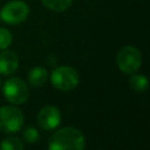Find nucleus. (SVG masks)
I'll use <instances>...</instances> for the list:
<instances>
[{"mask_svg": "<svg viewBox=\"0 0 150 150\" xmlns=\"http://www.w3.org/2000/svg\"><path fill=\"white\" fill-rule=\"evenodd\" d=\"M86 146L83 132L73 127H66L56 130L48 141L50 150H82Z\"/></svg>", "mask_w": 150, "mask_h": 150, "instance_id": "1", "label": "nucleus"}, {"mask_svg": "<svg viewBox=\"0 0 150 150\" xmlns=\"http://www.w3.org/2000/svg\"><path fill=\"white\" fill-rule=\"evenodd\" d=\"M142 53L141 50L131 45L124 46L120 49L116 56V62L117 67L124 74H132L136 73L141 66H142Z\"/></svg>", "mask_w": 150, "mask_h": 150, "instance_id": "2", "label": "nucleus"}, {"mask_svg": "<svg viewBox=\"0 0 150 150\" xmlns=\"http://www.w3.org/2000/svg\"><path fill=\"white\" fill-rule=\"evenodd\" d=\"M50 82L53 87L62 91H69L79 86L80 76L77 70L69 66H60L53 69L50 74Z\"/></svg>", "mask_w": 150, "mask_h": 150, "instance_id": "3", "label": "nucleus"}, {"mask_svg": "<svg viewBox=\"0 0 150 150\" xmlns=\"http://www.w3.org/2000/svg\"><path fill=\"white\" fill-rule=\"evenodd\" d=\"M1 86H2V93L5 98L14 105L23 104L29 97L28 86L20 77H16V76L9 77Z\"/></svg>", "mask_w": 150, "mask_h": 150, "instance_id": "4", "label": "nucleus"}, {"mask_svg": "<svg viewBox=\"0 0 150 150\" xmlns=\"http://www.w3.org/2000/svg\"><path fill=\"white\" fill-rule=\"evenodd\" d=\"M25 122L22 111L13 105L0 107V131L5 134L18 132Z\"/></svg>", "mask_w": 150, "mask_h": 150, "instance_id": "5", "label": "nucleus"}, {"mask_svg": "<svg viewBox=\"0 0 150 150\" xmlns=\"http://www.w3.org/2000/svg\"><path fill=\"white\" fill-rule=\"evenodd\" d=\"M29 14V7L25 1L12 0L7 2L0 12L1 20L8 25H18L23 22Z\"/></svg>", "mask_w": 150, "mask_h": 150, "instance_id": "6", "label": "nucleus"}, {"mask_svg": "<svg viewBox=\"0 0 150 150\" xmlns=\"http://www.w3.org/2000/svg\"><path fill=\"white\" fill-rule=\"evenodd\" d=\"M38 123L46 131L55 130L61 123V111L54 105H45L38 114Z\"/></svg>", "mask_w": 150, "mask_h": 150, "instance_id": "7", "label": "nucleus"}, {"mask_svg": "<svg viewBox=\"0 0 150 150\" xmlns=\"http://www.w3.org/2000/svg\"><path fill=\"white\" fill-rule=\"evenodd\" d=\"M19 68V56L15 52L2 49L0 53V74L8 76L14 74Z\"/></svg>", "mask_w": 150, "mask_h": 150, "instance_id": "8", "label": "nucleus"}, {"mask_svg": "<svg viewBox=\"0 0 150 150\" xmlns=\"http://www.w3.org/2000/svg\"><path fill=\"white\" fill-rule=\"evenodd\" d=\"M28 79V83L34 87V88H40L42 87L47 80H48V71L45 67L42 66H36L34 68H32L27 75Z\"/></svg>", "mask_w": 150, "mask_h": 150, "instance_id": "9", "label": "nucleus"}, {"mask_svg": "<svg viewBox=\"0 0 150 150\" xmlns=\"http://www.w3.org/2000/svg\"><path fill=\"white\" fill-rule=\"evenodd\" d=\"M131 76L129 77V86L132 90L137 91V93H142L148 88L149 81L148 79L143 75V74H130Z\"/></svg>", "mask_w": 150, "mask_h": 150, "instance_id": "10", "label": "nucleus"}, {"mask_svg": "<svg viewBox=\"0 0 150 150\" xmlns=\"http://www.w3.org/2000/svg\"><path fill=\"white\" fill-rule=\"evenodd\" d=\"M43 6L52 12H63L68 9L73 0H41Z\"/></svg>", "mask_w": 150, "mask_h": 150, "instance_id": "11", "label": "nucleus"}, {"mask_svg": "<svg viewBox=\"0 0 150 150\" xmlns=\"http://www.w3.org/2000/svg\"><path fill=\"white\" fill-rule=\"evenodd\" d=\"M23 148H25L23 143L18 137H14V136L6 137L0 143L1 150H23Z\"/></svg>", "mask_w": 150, "mask_h": 150, "instance_id": "12", "label": "nucleus"}, {"mask_svg": "<svg viewBox=\"0 0 150 150\" xmlns=\"http://www.w3.org/2000/svg\"><path fill=\"white\" fill-rule=\"evenodd\" d=\"M22 137H23V139L27 143L34 144V143L39 142V139H40V132L34 127H27L23 130V132H22Z\"/></svg>", "mask_w": 150, "mask_h": 150, "instance_id": "13", "label": "nucleus"}, {"mask_svg": "<svg viewBox=\"0 0 150 150\" xmlns=\"http://www.w3.org/2000/svg\"><path fill=\"white\" fill-rule=\"evenodd\" d=\"M12 41H13L12 33L6 28L0 27V50L6 49L7 47H9Z\"/></svg>", "mask_w": 150, "mask_h": 150, "instance_id": "14", "label": "nucleus"}, {"mask_svg": "<svg viewBox=\"0 0 150 150\" xmlns=\"http://www.w3.org/2000/svg\"><path fill=\"white\" fill-rule=\"evenodd\" d=\"M1 84H2V83H1V79H0V87H1Z\"/></svg>", "mask_w": 150, "mask_h": 150, "instance_id": "15", "label": "nucleus"}]
</instances>
